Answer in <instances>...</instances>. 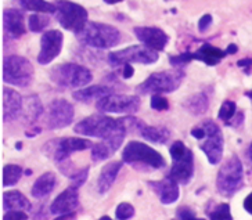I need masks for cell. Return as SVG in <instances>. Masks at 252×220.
Listing matches in <instances>:
<instances>
[{"instance_id": "1", "label": "cell", "mask_w": 252, "mask_h": 220, "mask_svg": "<svg viewBox=\"0 0 252 220\" xmlns=\"http://www.w3.org/2000/svg\"><path fill=\"white\" fill-rule=\"evenodd\" d=\"M75 132L83 136L101 139L114 154L125 140L127 126L125 119H112L105 115H92L76 124Z\"/></svg>"}, {"instance_id": "2", "label": "cell", "mask_w": 252, "mask_h": 220, "mask_svg": "<svg viewBox=\"0 0 252 220\" xmlns=\"http://www.w3.org/2000/svg\"><path fill=\"white\" fill-rule=\"evenodd\" d=\"M76 37L83 46L96 49H110L119 43L121 33L112 25L90 21L79 33H76Z\"/></svg>"}, {"instance_id": "3", "label": "cell", "mask_w": 252, "mask_h": 220, "mask_svg": "<svg viewBox=\"0 0 252 220\" xmlns=\"http://www.w3.org/2000/svg\"><path fill=\"white\" fill-rule=\"evenodd\" d=\"M185 78V72L182 69L173 71H162L150 75L146 81L137 86V92L140 94H161V93H172L182 85Z\"/></svg>"}, {"instance_id": "4", "label": "cell", "mask_w": 252, "mask_h": 220, "mask_svg": "<svg viewBox=\"0 0 252 220\" xmlns=\"http://www.w3.org/2000/svg\"><path fill=\"white\" fill-rule=\"evenodd\" d=\"M243 176H244V169L240 158L237 155L230 157L218 172V177H216L218 191L226 197L233 195L243 187Z\"/></svg>"}, {"instance_id": "5", "label": "cell", "mask_w": 252, "mask_h": 220, "mask_svg": "<svg viewBox=\"0 0 252 220\" xmlns=\"http://www.w3.org/2000/svg\"><path fill=\"white\" fill-rule=\"evenodd\" d=\"M52 81L61 88L81 89L86 85H89L93 75L86 66L79 64H61V65L53 68L50 72Z\"/></svg>"}, {"instance_id": "6", "label": "cell", "mask_w": 252, "mask_h": 220, "mask_svg": "<svg viewBox=\"0 0 252 220\" xmlns=\"http://www.w3.org/2000/svg\"><path fill=\"white\" fill-rule=\"evenodd\" d=\"M169 153L173 161L169 177L178 184H187L194 175L193 153L182 141L173 143L169 148Z\"/></svg>"}, {"instance_id": "7", "label": "cell", "mask_w": 252, "mask_h": 220, "mask_svg": "<svg viewBox=\"0 0 252 220\" xmlns=\"http://www.w3.org/2000/svg\"><path fill=\"white\" fill-rule=\"evenodd\" d=\"M33 79V66L30 61L20 56H8L3 61V81L18 86L27 88Z\"/></svg>"}, {"instance_id": "8", "label": "cell", "mask_w": 252, "mask_h": 220, "mask_svg": "<svg viewBox=\"0 0 252 220\" xmlns=\"http://www.w3.org/2000/svg\"><path fill=\"white\" fill-rule=\"evenodd\" d=\"M56 18L63 28L79 33L88 24V11L76 3L69 0H59L56 3Z\"/></svg>"}, {"instance_id": "9", "label": "cell", "mask_w": 252, "mask_h": 220, "mask_svg": "<svg viewBox=\"0 0 252 220\" xmlns=\"http://www.w3.org/2000/svg\"><path fill=\"white\" fill-rule=\"evenodd\" d=\"M122 159L126 163H143L154 169H161L165 166L162 155L140 141H130L124 148Z\"/></svg>"}, {"instance_id": "10", "label": "cell", "mask_w": 252, "mask_h": 220, "mask_svg": "<svg viewBox=\"0 0 252 220\" xmlns=\"http://www.w3.org/2000/svg\"><path fill=\"white\" fill-rule=\"evenodd\" d=\"M94 143L90 140L79 137H64V139L50 140L45 146L46 154L52 157L56 162H63L69 158V155L76 151H83L92 148Z\"/></svg>"}, {"instance_id": "11", "label": "cell", "mask_w": 252, "mask_h": 220, "mask_svg": "<svg viewBox=\"0 0 252 220\" xmlns=\"http://www.w3.org/2000/svg\"><path fill=\"white\" fill-rule=\"evenodd\" d=\"M158 60V54L156 50H151L146 46H130L124 50L111 53L108 56L110 64L114 66L126 65L130 63H139V64H153Z\"/></svg>"}, {"instance_id": "12", "label": "cell", "mask_w": 252, "mask_h": 220, "mask_svg": "<svg viewBox=\"0 0 252 220\" xmlns=\"http://www.w3.org/2000/svg\"><path fill=\"white\" fill-rule=\"evenodd\" d=\"M202 127L205 130L204 141L200 144L202 153L207 155L208 161L212 165H218L222 161L223 157V136L219 126L212 121H205L202 124Z\"/></svg>"}, {"instance_id": "13", "label": "cell", "mask_w": 252, "mask_h": 220, "mask_svg": "<svg viewBox=\"0 0 252 220\" xmlns=\"http://www.w3.org/2000/svg\"><path fill=\"white\" fill-rule=\"evenodd\" d=\"M100 112L112 114H134L140 108V100L136 95L129 94H108L100 98L96 104Z\"/></svg>"}, {"instance_id": "14", "label": "cell", "mask_w": 252, "mask_h": 220, "mask_svg": "<svg viewBox=\"0 0 252 220\" xmlns=\"http://www.w3.org/2000/svg\"><path fill=\"white\" fill-rule=\"evenodd\" d=\"M74 119V107L67 100H54L46 110V126L47 129H63L71 125Z\"/></svg>"}, {"instance_id": "15", "label": "cell", "mask_w": 252, "mask_h": 220, "mask_svg": "<svg viewBox=\"0 0 252 220\" xmlns=\"http://www.w3.org/2000/svg\"><path fill=\"white\" fill-rule=\"evenodd\" d=\"M63 40H64V36L60 31L53 30L45 32L40 39V52L37 56L39 64H42V65L50 64L61 53Z\"/></svg>"}, {"instance_id": "16", "label": "cell", "mask_w": 252, "mask_h": 220, "mask_svg": "<svg viewBox=\"0 0 252 220\" xmlns=\"http://www.w3.org/2000/svg\"><path fill=\"white\" fill-rule=\"evenodd\" d=\"M133 32L141 43L156 52L163 50L169 42L168 35L162 30L156 28V27H137L134 28Z\"/></svg>"}, {"instance_id": "17", "label": "cell", "mask_w": 252, "mask_h": 220, "mask_svg": "<svg viewBox=\"0 0 252 220\" xmlns=\"http://www.w3.org/2000/svg\"><path fill=\"white\" fill-rule=\"evenodd\" d=\"M24 100L13 89H3V121L11 122L23 114Z\"/></svg>"}, {"instance_id": "18", "label": "cell", "mask_w": 252, "mask_h": 220, "mask_svg": "<svg viewBox=\"0 0 252 220\" xmlns=\"http://www.w3.org/2000/svg\"><path fill=\"white\" fill-rule=\"evenodd\" d=\"M79 205V195L76 187H69L60 194L57 198L53 201L50 206V212L53 215H67L72 213Z\"/></svg>"}, {"instance_id": "19", "label": "cell", "mask_w": 252, "mask_h": 220, "mask_svg": "<svg viewBox=\"0 0 252 220\" xmlns=\"http://www.w3.org/2000/svg\"><path fill=\"white\" fill-rule=\"evenodd\" d=\"M24 13L15 8H7L3 13V28L8 36L18 39L25 33V24H24Z\"/></svg>"}, {"instance_id": "20", "label": "cell", "mask_w": 252, "mask_h": 220, "mask_svg": "<svg viewBox=\"0 0 252 220\" xmlns=\"http://www.w3.org/2000/svg\"><path fill=\"white\" fill-rule=\"evenodd\" d=\"M150 186L158 194L161 202L165 205H171L179 199V195H180L179 184L169 176L165 177L163 180H159V182H151Z\"/></svg>"}, {"instance_id": "21", "label": "cell", "mask_w": 252, "mask_h": 220, "mask_svg": "<svg viewBox=\"0 0 252 220\" xmlns=\"http://www.w3.org/2000/svg\"><path fill=\"white\" fill-rule=\"evenodd\" d=\"M121 168H122V163L121 162H111V163L105 165L101 169L98 180H97V189H98L100 194H105L107 191L111 189L112 184L115 182V179L118 176Z\"/></svg>"}, {"instance_id": "22", "label": "cell", "mask_w": 252, "mask_h": 220, "mask_svg": "<svg viewBox=\"0 0 252 220\" xmlns=\"http://www.w3.org/2000/svg\"><path fill=\"white\" fill-rule=\"evenodd\" d=\"M57 184V177L52 172H47V173H43L40 177H37V180L32 186V190H31V194L32 197L40 199L47 197L56 187Z\"/></svg>"}, {"instance_id": "23", "label": "cell", "mask_w": 252, "mask_h": 220, "mask_svg": "<svg viewBox=\"0 0 252 220\" xmlns=\"http://www.w3.org/2000/svg\"><path fill=\"white\" fill-rule=\"evenodd\" d=\"M112 94V89L108 86H89V88L85 89H78L76 92H74V98L76 101H81V103H90L93 100H100L105 95Z\"/></svg>"}, {"instance_id": "24", "label": "cell", "mask_w": 252, "mask_h": 220, "mask_svg": "<svg viewBox=\"0 0 252 220\" xmlns=\"http://www.w3.org/2000/svg\"><path fill=\"white\" fill-rule=\"evenodd\" d=\"M194 60H200L202 63H205L207 65L214 66L216 64H219L220 63V60H223L226 56H227V53L226 50L223 52L220 49H218V47H214L212 44H202L201 46V49L198 52L193 53Z\"/></svg>"}, {"instance_id": "25", "label": "cell", "mask_w": 252, "mask_h": 220, "mask_svg": "<svg viewBox=\"0 0 252 220\" xmlns=\"http://www.w3.org/2000/svg\"><path fill=\"white\" fill-rule=\"evenodd\" d=\"M3 209L4 211H30L31 204L20 191H6L3 194Z\"/></svg>"}, {"instance_id": "26", "label": "cell", "mask_w": 252, "mask_h": 220, "mask_svg": "<svg viewBox=\"0 0 252 220\" xmlns=\"http://www.w3.org/2000/svg\"><path fill=\"white\" fill-rule=\"evenodd\" d=\"M141 137H144L146 140H149L151 143H158V144H165L169 137H171V133L166 127L163 126H146L143 125L140 129Z\"/></svg>"}, {"instance_id": "27", "label": "cell", "mask_w": 252, "mask_h": 220, "mask_svg": "<svg viewBox=\"0 0 252 220\" xmlns=\"http://www.w3.org/2000/svg\"><path fill=\"white\" fill-rule=\"evenodd\" d=\"M23 114L30 122H36L43 114V107L37 95H30L24 100Z\"/></svg>"}, {"instance_id": "28", "label": "cell", "mask_w": 252, "mask_h": 220, "mask_svg": "<svg viewBox=\"0 0 252 220\" xmlns=\"http://www.w3.org/2000/svg\"><path fill=\"white\" fill-rule=\"evenodd\" d=\"M208 105H209V101H208V97L204 93L193 94L183 103V107L193 115L204 114L208 110Z\"/></svg>"}, {"instance_id": "29", "label": "cell", "mask_w": 252, "mask_h": 220, "mask_svg": "<svg viewBox=\"0 0 252 220\" xmlns=\"http://www.w3.org/2000/svg\"><path fill=\"white\" fill-rule=\"evenodd\" d=\"M20 6L28 11H36L42 14H53L57 11V6L46 0H18Z\"/></svg>"}, {"instance_id": "30", "label": "cell", "mask_w": 252, "mask_h": 220, "mask_svg": "<svg viewBox=\"0 0 252 220\" xmlns=\"http://www.w3.org/2000/svg\"><path fill=\"white\" fill-rule=\"evenodd\" d=\"M24 170L18 165H6L3 168V186H14L20 182V179L23 176Z\"/></svg>"}, {"instance_id": "31", "label": "cell", "mask_w": 252, "mask_h": 220, "mask_svg": "<svg viewBox=\"0 0 252 220\" xmlns=\"http://www.w3.org/2000/svg\"><path fill=\"white\" fill-rule=\"evenodd\" d=\"M49 24H50L49 17L43 14H32L30 15V20H28V25L32 32H42L49 27Z\"/></svg>"}, {"instance_id": "32", "label": "cell", "mask_w": 252, "mask_h": 220, "mask_svg": "<svg viewBox=\"0 0 252 220\" xmlns=\"http://www.w3.org/2000/svg\"><path fill=\"white\" fill-rule=\"evenodd\" d=\"M111 150L105 143H94L92 147V158L94 162H100L107 159L111 155Z\"/></svg>"}, {"instance_id": "33", "label": "cell", "mask_w": 252, "mask_h": 220, "mask_svg": "<svg viewBox=\"0 0 252 220\" xmlns=\"http://www.w3.org/2000/svg\"><path fill=\"white\" fill-rule=\"evenodd\" d=\"M236 114H237L236 103H233V101H230V100H226V101L222 104L220 110H219V119L223 121V122H229L231 118L236 117Z\"/></svg>"}, {"instance_id": "34", "label": "cell", "mask_w": 252, "mask_h": 220, "mask_svg": "<svg viewBox=\"0 0 252 220\" xmlns=\"http://www.w3.org/2000/svg\"><path fill=\"white\" fill-rule=\"evenodd\" d=\"M209 219L211 220H233L231 212H230V206L227 204H220L209 212Z\"/></svg>"}, {"instance_id": "35", "label": "cell", "mask_w": 252, "mask_h": 220, "mask_svg": "<svg viewBox=\"0 0 252 220\" xmlns=\"http://www.w3.org/2000/svg\"><path fill=\"white\" fill-rule=\"evenodd\" d=\"M115 216L118 220H129L134 216V208L130 204L122 202L119 204L117 211H115Z\"/></svg>"}, {"instance_id": "36", "label": "cell", "mask_w": 252, "mask_h": 220, "mask_svg": "<svg viewBox=\"0 0 252 220\" xmlns=\"http://www.w3.org/2000/svg\"><path fill=\"white\" fill-rule=\"evenodd\" d=\"M88 173H89V169L88 168L75 170L74 173L69 176V179H71V186H72V187H76V189H79L82 184L86 182V179H88Z\"/></svg>"}, {"instance_id": "37", "label": "cell", "mask_w": 252, "mask_h": 220, "mask_svg": "<svg viewBox=\"0 0 252 220\" xmlns=\"http://www.w3.org/2000/svg\"><path fill=\"white\" fill-rule=\"evenodd\" d=\"M151 108L156 111H165L169 108V103H168V100L166 98H163L162 95L159 94H154L151 97Z\"/></svg>"}, {"instance_id": "38", "label": "cell", "mask_w": 252, "mask_h": 220, "mask_svg": "<svg viewBox=\"0 0 252 220\" xmlns=\"http://www.w3.org/2000/svg\"><path fill=\"white\" fill-rule=\"evenodd\" d=\"M191 60H194L193 53H185V54L176 56V57H172L171 64L173 66H180V65H183V64L190 63Z\"/></svg>"}, {"instance_id": "39", "label": "cell", "mask_w": 252, "mask_h": 220, "mask_svg": "<svg viewBox=\"0 0 252 220\" xmlns=\"http://www.w3.org/2000/svg\"><path fill=\"white\" fill-rule=\"evenodd\" d=\"M3 220H28V215L24 211H8L4 213Z\"/></svg>"}, {"instance_id": "40", "label": "cell", "mask_w": 252, "mask_h": 220, "mask_svg": "<svg viewBox=\"0 0 252 220\" xmlns=\"http://www.w3.org/2000/svg\"><path fill=\"white\" fill-rule=\"evenodd\" d=\"M178 218L180 220H204V219H197L193 211H191L190 208H187V206H183V208L178 209Z\"/></svg>"}, {"instance_id": "41", "label": "cell", "mask_w": 252, "mask_h": 220, "mask_svg": "<svg viewBox=\"0 0 252 220\" xmlns=\"http://www.w3.org/2000/svg\"><path fill=\"white\" fill-rule=\"evenodd\" d=\"M212 24V17L209 14H205L202 15L200 18V21H198V30L201 31V32H204V31L208 30V27Z\"/></svg>"}, {"instance_id": "42", "label": "cell", "mask_w": 252, "mask_h": 220, "mask_svg": "<svg viewBox=\"0 0 252 220\" xmlns=\"http://www.w3.org/2000/svg\"><path fill=\"white\" fill-rule=\"evenodd\" d=\"M237 66L243 68L247 73H250L251 72V68H252V59L240 60V61L237 63Z\"/></svg>"}, {"instance_id": "43", "label": "cell", "mask_w": 252, "mask_h": 220, "mask_svg": "<svg viewBox=\"0 0 252 220\" xmlns=\"http://www.w3.org/2000/svg\"><path fill=\"white\" fill-rule=\"evenodd\" d=\"M133 73H134L133 66H130L129 64L124 65V73H122V75H124V78H125V79H129Z\"/></svg>"}, {"instance_id": "44", "label": "cell", "mask_w": 252, "mask_h": 220, "mask_svg": "<svg viewBox=\"0 0 252 220\" xmlns=\"http://www.w3.org/2000/svg\"><path fill=\"white\" fill-rule=\"evenodd\" d=\"M244 208H245V211L248 213H251L252 215V192L245 198L244 201Z\"/></svg>"}, {"instance_id": "45", "label": "cell", "mask_w": 252, "mask_h": 220, "mask_svg": "<svg viewBox=\"0 0 252 220\" xmlns=\"http://www.w3.org/2000/svg\"><path fill=\"white\" fill-rule=\"evenodd\" d=\"M75 219V213H67V215H60L57 219L54 220H74Z\"/></svg>"}, {"instance_id": "46", "label": "cell", "mask_w": 252, "mask_h": 220, "mask_svg": "<svg viewBox=\"0 0 252 220\" xmlns=\"http://www.w3.org/2000/svg\"><path fill=\"white\" fill-rule=\"evenodd\" d=\"M226 53H227V54H234V53H237V46H236V44H229V47L226 49Z\"/></svg>"}, {"instance_id": "47", "label": "cell", "mask_w": 252, "mask_h": 220, "mask_svg": "<svg viewBox=\"0 0 252 220\" xmlns=\"http://www.w3.org/2000/svg\"><path fill=\"white\" fill-rule=\"evenodd\" d=\"M107 4H117V3H119V1H122V0H104Z\"/></svg>"}, {"instance_id": "48", "label": "cell", "mask_w": 252, "mask_h": 220, "mask_svg": "<svg viewBox=\"0 0 252 220\" xmlns=\"http://www.w3.org/2000/svg\"><path fill=\"white\" fill-rule=\"evenodd\" d=\"M248 155H250V159H251V163H252V143H251V146H250V150H248Z\"/></svg>"}, {"instance_id": "49", "label": "cell", "mask_w": 252, "mask_h": 220, "mask_svg": "<svg viewBox=\"0 0 252 220\" xmlns=\"http://www.w3.org/2000/svg\"><path fill=\"white\" fill-rule=\"evenodd\" d=\"M98 220H112L111 218H108V216H103V218H100Z\"/></svg>"}]
</instances>
